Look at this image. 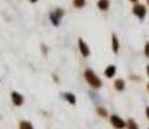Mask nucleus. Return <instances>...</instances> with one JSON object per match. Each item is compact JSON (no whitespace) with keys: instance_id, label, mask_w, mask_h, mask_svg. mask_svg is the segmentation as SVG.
Masks as SVG:
<instances>
[{"instance_id":"19","label":"nucleus","mask_w":149,"mask_h":129,"mask_svg":"<svg viewBox=\"0 0 149 129\" xmlns=\"http://www.w3.org/2000/svg\"><path fill=\"white\" fill-rule=\"evenodd\" d=\"M42 50L44 54H47V47H45V45H42Z\"/></svg>"},{"instance_id":"12","label":"nucleus","mask_w":149,"mask_h":129,"mask_svg":"<svg viewBox=\"0 0 149 129\" xmlns=\"http://www.w3.org/2000/svg\"><path fill=\"white\" fill-rule=\"evenodd\" d=\"M49 21L52 22L53 26H58V23H60V18L56 16V14H54V12L49 13Z\"/></svg>"},{"instance_id":"3","label":"nucleus","mask_w":149,"mask_h":129,"mask_svg":"<svg viewBox=\"0 0 149 129\" xmlns=\"http://www.w3.org/2000/svg\"><path fill=\"white\" fill-rule=\"evenodd\" d=\"M132 12H134V14L139 19H144L145 18V14H147V8L144 7L143 4H136L134 5V8H132Z\"/></svg>"},{"instance_id":"13","label":"nucleus","mask_w":149,"mask_h":129,"mask_svg":"<svg viewBox=\"0 0 149 129\" xmlns=\"http://www.w3.org/2000/svg\"><path fill=\"white\" fill-rule=\"evenodd\" d=\"M126 128L127 129H139V125H137V123L135 121V120L128 119L127 120V127Z\"/></svg>"},{"instance_id":"24","label":"nucleus","mask_w":149,"mask_h":129,"mask_svg":"<svg viewBox=\"0 0 149 129\" xmlns=\"http://www.w3.org/2000/svg\"><path fill=\"white\" fill-rule=\"evenodd\" d=\"M147 89H148V92H149V83H148V85H147Z\"/></svg>"},{"instance_id":"25","label":"nucleus","mask_w":149,"mask_h":129,"mask_svg":"<svg viewBox=\"0 0 149 129\" xmlns=\"http://www.w3.org/2000/svg\"><path fill=\"white\" fill-rule=\"evenodd\" d=\"M147 4H148V5H149V0H147Z\"/></svg>"},{"instance_id":"5","label":"nucleus","mask_w":149,"mask_h":129,"mask_svg":"<svg viewBox=\"0 0 149 129\" xmlns=\"http://www.w3.org/2000/svg\"><path fill=\"white\" fill-rule=\"evenodd\" d=\"M10 98H12V102L14 106H21L24 103V96L21 93H18V92H12Z\"/></svg>"},{"instance_id":"18","label":"nucleus","mask_w":149,"mask_h":129,"mask_svg":"<svg viewBox=\"0 0 149 129\" xmlns=\"http://www.w3.org/2000/svg\"><path fill=\"white\" fill-rule=\"evenodd\" d=\"M54 14H56L58 18H61V17L64 16V9H60V8H57V9L54 10Z\"/></svg>"},{"instance_id":"14","label":"nucleus","mask_w":149,"mask_h":129,"mask_svg":"<svg viewBox=\"0 0 149 129\" xmlns=\"http://www.w3.org/2000/svg\"><path fill=\"white\" fill-rule=\"evenodd\" d=\"M96 112H97V115L101 116V117H107V116H108V111H107V108L100 107V106L96 108Z\"/></svg>"},{"instance_id":"17","label":"nucleus","mask_w":149,"mask_h":129,"mask_svg":"<svg viewBox=\"0 0 149 129\" xmlns=\"http://www.w3.org/2000/svg\"><path fill=\"white\" fill-rule=\"evenodd\" d=\"M144 54L147 58H149V41H147L144 45Z\"/></svg>"},{"instance_id":"22","label":"nucleus","mask_w":149,"mask_h":129,"mask_svg":"<svg viewBox=\"0 0 149 129\" xmlns=\"http://www.w3.org/2000/svg\"><path fill=\"white\" fill-rule=\"evenodd\" d=\"M130 1H131V3H135V4H136V3H137V0H130Z\"/></svg>"},{"instance_id":"10","label":"nucleus","mask_w":149,"mask_h":129,"mask_svg":"<svg viewBox=\"0 0 149 129\" xmlns=\"http://www.w3.org/2000/svg\"><path fill=\"white\" fill-rule=\"evenodd\" d=\"M109 5H110L109 0H99V1H97V8H99L100 10H108Z\"/></svg>"},{"instance_id":"20","label":"nucleus","mask_w":149,"mask_h":129,"mask_svg":"<svg viewBox=\"0 0 149 129\" xmlns=\"http://www.w3.org/2000/svg\"><path fill=\"white\" fill-rule=\"evenodd\" d=\"M145 115H147L148 120H149V107H147V108H145Z\"/></svg>"},{"instance_id":"9","label":"nucleus","mask_w":149,"mask_h":129,"mask_svg":"<svg viewBox=\"0 0 149 129\" xmlns=\"http://www.w3.org/2000/svg\"><path fill=\"white\" fill-rule=\"evenodd\" d=\"M114 88H116V90H118V92L125 90V88H126V83H125V80H122V79H117L116 81H114Z\"/></svg>"},{"instance_id":"6","label":"nucleus","mask_w":149,"mask_h":129,"mask_svg":"<svg viewBox=\"0 0 149 129\" xmlns=\"http://www.w3.org/2000/svg\"><path fill=\"white\" fill-rule=\"evenodd\" d=\"M62 97L65 98V101L69 102L70 105H75L77 103V97L74 93H70V92H65V93H62Z\"/></svg>"},{"instance_id":"4","label":"nucleus","mask_w":149,"mask_h":129,"mask_svg":"<svg viewBox=\"0 0 149 129\" xmlns=\"http://www.w3.org/2000/svg\"><path fill=\"white\" fill-rule=\"evenodd\" d=\"M78 47H79V50H81V53H82L83 57H88V56H90V48H88L87 43H86L83 39L78 40Z\"/></svg>"},{"instance_id":"2","label":"nucleus","mask_w":149,"mask_h":129,"mask_svg":"<svg viewBox=\"0 0 149 129\" xmlns=\"http://www.w3.org/2000/svg\"><path fill=\"white\" fill-rule=\"evenodd\" d=\"M110 124L113 125L116 129H125L126 127H127V121H125V120L118 115H111L110 116Z\"/></svg>"},{"instance_id":"21","label":"nucleus","mask_w":149,"mask_h":129,"mask_svg":"<svg viewBox=\"0 0 149 129\" xmlns=\"http://www.w3.org/2000/svg\"><path fill=\"white\" fill-rule=\"evenodd\" d=\"M147 74H148V76H149V65L147 66Z\"/></svg>"},{"instance_id":"1","label":"nucleus","mask_w":149,"mask_h":129,"mask_svg":"<svg viewBox=\"0 0 149 129\" xmlns=\"http://www.w3.org/2000/svg\"><path fill=\"white\" fill-rule=\"evenodd\" d=\"M84 79H86V81H87L92 88H95V89H99V88H101V85H102L100 77L97 76L91 68H87V70L84 71Z\"/></svg>"},{"instance_id":"15","label":"nucleus","mask_w":149,"mask_h":129,"mask_svg":"<svg viewBox=\"0 0 149 129\" xmlns=\"http://www.w3.org/2000/svg\"><path fill=\"white\" fill-rule=\"evenodd\" d=\"M73 4L75 8H83L86 5V0H73Z\"/></svg>"},{"instance_id":"8","label":"nucleus","mask_w":149,"mask_h":129,"mask_svg":"<svg viewBox=\"0 0 149 129\" xmlns=\"http://www.w3.org/2000/svg\"><path fill=\"white\" fill-rule=\"evenodd\" d=\"M116 72H117V67L114 65H109L107 68H105V71H104V74H105V76L107 77H114V75H116Z\"/></svg>"},{"instance_id":"7","label":"nucleus","mask_w":149,"mask_h":129,"mask_svg":"<svg viewBox=\"0 0 149 129\" xmlns=\"http://www.w3.org/2000/svg\"><path fill=\"white\" fill-rule=\"evenodd\" d=\"M111 50H113L114 53H118L119 52V40L117 38L116 34L111 35Z\"/></svg>"},{"instance_id":"23","label":"nucleus","mask_w":149,"mask_h":129,"mask_svg":"<svg viewBox=\"0 0 149 129\" xmlns=\"http://www.w3.org/2000/svg\"><path fill=\"white\" fill-rule=\"evenodd\" d=\"M30 1H31V3H36V1H38V0H30Z\"/></svg>"},{"instance_id":"11","label":"nucleus","mask_w":149,"mask_h":129,"mask_svg":"<svg viewBox=\"0 0 149 129\" xmlns=\"http://www.w3.org/2000/svg\"><path fill=\"white\" fill-rule=\"evenodd\" d=\"M19 129H34V127L30 121L22 120V121H19Z\"/></svg>"},{"instance_id":"16","label":"nucleus","mask_w":149,"mask_h":129,"mask_svg":"<svg viewBox=\"0 0 149 129\" xmlns=\"http://www.w3.org/2000/svg\"><path fill=\"white\" fill-rule=\"evenodd\" d=\"M90 97L92 98V101L95 102V103H99V102H100V97L97 96L96 93H90Z\"/></svg>"}]
</instances>
